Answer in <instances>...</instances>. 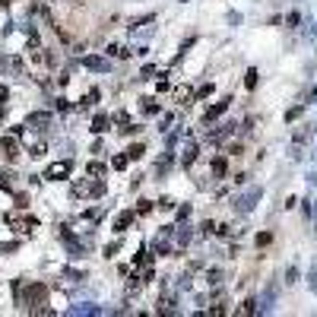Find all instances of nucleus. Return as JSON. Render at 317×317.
<instances>
[{"label":"nucleus","instance_id":"nucleus-19","mask_svg":"<svg viewBox=\"0 0 317 317\" xmlns=\"http://www.w3.org/2000/svg\"><path fill=\"white\" fill-rule=\"evenodd\" d=\"M295 279H298V269L289 267V269H286V282H295Z\"/></svg>","mask_w":317,"mask_h":317},{"label":"nucleus","instance_id":"nucleus-8","mask_svg":"<svg viewBox=\"0 0 317 317\" xmlns=\"http://www.w3.org/2000/svg\"><path fill=\"white\" fill-rule=\"evenodd\" d=\"M48 114H32V118H29V127H42V130H45V127H48Z\"/></svg>","mask_w":317,"mask_h":317},{"label":"nucleus","instance_id":"nucleus-16","mask_svg":"<svg viewBox=\"0 0 317 317\" xmlns=\"http://www.w3.org/2000/svg\"><path fill=\"white\" fill-rule=\"evenodd\" d=\"M269 241H273V235H269V232H260V235H257V244H260V247H267Z\"/></svg>","mask_w":317,"mask_h":317},{"label":"nucleus","instance_id":"nucleus-1","mask_svg":"<svg viewBox=\"0 0 317 317\" xmlns=\"http://www.w3.org/2000/svg\"><path fill=\"white\" fill-rule=\"evenodd\" d=\"M102 194H105L102 178H92V181H79V184H73V197H102Z\"/></svg>","mask_w":317,"mask_h":317},{"label":"nucleus","instance_id":"nucleus-7","mask_svg":"<svg viewBox=\"0 0 317 317\" xmlns=\"http://www.w3.org/2000/svg\"><path fill=\"white\" fill-rule=\"evenodd\" d=\"M102 174H105V165H98V162L86 165V178H102Z\"/></svg>","mask_w":317,"mask_h":317},{"label":"nucleus","instance_id":"nucleus-9","mask_svg":"<svg viewBox=\"0 0 317 317\" xmlns=\"http://www.w3.org/2000/svg\"><path fill=\"white\" fill-rule=\"evenodd\" d=\"M105 130H108V118H105V114H98V118L92 121V133H105Z\"/></svg>","mask_w":317,"mask_h":317},{"label":"nucleus","instance_id":"nucleus-18","mask_svg":"<svg viewBox=\"0 0 317 317\" xmlns=\"http://www.w3.org/2000/svg\"><path fill=\"white\" fill-rule=\"evenodd\" d=\"M257 86V70H247V89H254Z\"/></svg>","mask_w":317,"mask_h":317},{"label":"nucleus","instance_id":"nucleus-13","mask_svg":"<svg viewBox=\"0 0 317 317\" xmlns=\"http://www.w3.org/2000/svg\"><path fill=\"white\" fill-rule=\"evenodd\" d=\"M213 174H216V178H222V174H225V159H213Z\"/></svg>","mask_w":317,"mask_h":317},{"label":"nucleus","instance_id":"nucleus-10","mask_svg":"<svg viewBox=\"0 0 317 317\" xmlns=\"http://www.w3.org/2000/svg\"><path fill=\"white\" fill-rule=\"evenodd\" d=\"M225 108H228V102H219V105H213L210 111H206V121H216V118H219L222 111H225Z\"/></svg>","mask_w":317,"mask_h":317},{"label":"nucleus","instance_id":"nucleus-2","mask_svg":"<svg viewBox=\"0 0 317 317\" xmlns=\"http://www.w3.org/2000/svg\"><path fill=\"white\" fill-rule=\"evenodd\" d=\"M45 295H48V289H45L42 282H38V286H29V292H25V298H23V301L32 308V311H35V308L45 301Z\"/></svg>","mask_w":317,"mask_h":317},{"label":"nucleus","instance_id":"nucleus-4","mask_svg":"<svg viewBox=\"0 0 317 317\" xmlns=\"http://www.w3.org/2000/svg\"><path fill=\"white\" fill-rule=\"evenodd\" d=\"M0 152H3L6 159H16L19 156V143H16V140H10V137H3V140H0Z\"/></svg>","mask_w":317,"mask_h":317},{"label":"nucleus","instance_id":"nucleus-11","mask_svg":"<svg viewBox=\"0 0 317 317\" xmlns=\"http://www.w3.org/2000/svg\"><path fill=\"white\" fill-rule=\"evenodd\" d=\"M86 67H92V70H108V64L102 57H86Z\"/></svg>","mask_w":317,"mask_h":317},{"label":"nucleus","instance_id":"nucleus-15","mask_svg":"<svg viewBox=\"0 0 317 317\" xmlns=\"http://www.w3.org/2000/svg\"><path fill=\"white\" fill-rule=\"evenodd\" d=\"M194 159H197V146L191 143V146H187V152H184V165H191Z\"/></svg>","mask_w":317,"mask_h":317},{"label":"nucleus","instance_id":"nucleus-3","mask_svg":"<svg viewBox=\"0 0 317 317\" xmlns=\"http://www.w3.org/2000/svg\"><path fill=\"white\" fill-rule=\"evenodd\" d=\"M70 162H54V165L45 171V178H51V181H64V178H70Z\"/></svg>","mask_w":317,"mask_h":317},{"label":"nucleus","instance_id":"nucleus-21","mask_svg":"<svg viewBox=\"0 0 317 317\" xmlns=\"http://www.w3.org/2000/svg\"><path fill=\"white\" fill-rule=\"evenodd\" d=\"M187 96H191V89H187V86H181V89H178V102H187Z\"/></svg>","mask_w":317,"mask_h":317},{"label":"nucleus","instance_id":"nucleus-14","mask_svg":"<svg viewBox=\"0 0 317 317\" xmlns=\"http://www.w3.org/2000/svg\"><path fill=\"white\" fill-rule=\"evenodd\" d=\"M149 210H152V203H149V200H140V203H137V210H133V213H137V216H146Z\"/></svg>","mask_w":317,"mask_h":317},{"label":"nucleus","instance_id":"nucleus-17","mask_svg":"<svg viewBox=\"0 0 317 317\" xmlns=\"http://www.w3.org/2000/svg\"><path fill=\"white\" fill-rule=\"evenodd\" d=\"M127 159H130V156H114V162H111V168H118V171H121V168L127 165Z\"/></svg>","mask_w":317,"mask_h":317},{"label":"nucleus","instance_id":"nucleus-23","mask_svg":"<svg viewBox=\"0 0 317 317\" xmlns=\"http://www.w3.org/2000/svg\"><path fill=\"white\" fill-rule=\"evenodd\" d=\"M311 289L317 292V267H314V273H311Z\"/></svg>","mask_w":317,"mask_h":317},{"label":"nucleus","instance_id":"nucleus-6","mask_svg":"<svg viewBox=\"0 0 317 317\" xmlns=\"http://www.w3.org/2000/svg\"><path fill=\"white\" fill-rule=\"evenodd\" d=\"M130 222H133V213H118V216H114V232L130 228Z\"/></svg>","mask_w":317,"mask_h":317},{"label":"nucleus","instance_id":"nucleus-5","mask_svg":"<svg viewBox=\"0 0 317 317\" xmlns=\"http://www.w3.org/2000/svg\"><path fill=\"white\" fill-rule=\"evenodd\" d=\"M10 222H13V228H16V232H32V228L38 225L35 216H25V219H10Z\"/></svg>","mask_w":317,"mask_h":317},{"label":"nucleus","instance_id":"nucleus-12","mask_svg":"<svg viewBox=\"0 0 317 317\" xmlns=\"http://www.w3.org/2000/svg\"><path fill=\"white\" fill-rule=\"evenodd\" d=\"M143 152H146V146H143V143H133L130 149H127V156H130V159H143Z\"/></svg>","mask_w":317,"mask_h":317},{"label":"nucleus","instance_id":"nucleus-20","mask_svg":"<svg viewBox=\"0 0 317 317\" xmlns=\"http://www.w3.org/2000/svg\"><path fill=\"white\" fill-rule=\"evenodd\" d=\"M143 102H146L143 108H146V111H149V114H156V111H159V105H156V102H152V98H143Z\"/></svg>","mask_w":317,"mask_h":317},{"label":"nucleus","instance_id":"nucleus-22","mask_svg":"<svg viewBox=\"0 0 317 317\" xmlns=\"http://www.w3.org/2000/svg\"><path fill=\"white\" fill-rule=\"evenodd\" d=\"M118 247H121L118 241H114V244H108V247H105V257H114V254H118Z\"/></svg>","mask_w":317,"mask_h":317}]
</instances>
